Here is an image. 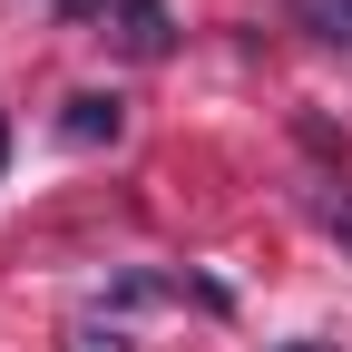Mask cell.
Here are the masks:
<instances>
[{
  "mask_svg": "<svg viewBox=\"0 0 352 352\" xmlns=\"http://www.w3.org/2000/svg\"><path fill=\"white\" fill-rule=\"evenodd\" d=\"M314 226H323V235H342V245H352V196H323V186H314Z\"/></svg>",
  "mask_w": 352,
  "mask_h": 352,
  "instance_id": "cell-4",
  "label": "cell"
},
{
  "mask_svg": "<svg viewBox=\"0 0 352 352\" xmlns=\"http://www.w3.org/2000/svg\"><path fill=\"white\" fill-rule=\"evenodd\" d=\"M0 166H10V118H0Z\"/></svg>",
  "mask_w": 352,
  "mask_h": 352,
  "instance_id": "cell-5",
  "label": "cell"
},
{
  "mask_svg": "<svg viewBox=\"0 0 352 352\" xmlns=\"http://www.w3.org/2000/svg\"><path fill=\"white\" fill-rule=\"evenodd\" d=\"M294 352H333V342H294Z\"/></svg>",
  "mask_w": 352,
  "mask_h": 352,
  "instance_id": "cell-6",
  "label": "cell"
},
{
  "mask_svg": "<svg viewBox=\"0 0 352 352\" xmlns=\"http://www.w3.org/2000/svg\"><path fill=\"white\" fill-rule=\"evenodd\" d=\"M294 20L314 39H333V50H352V0H294Z\"/></svg>",
  "mask_w": 352,
  "mask_h": 352,
  "instance_id": "cell-3",
  "label": "cell"
},
{
  "mask_svg": "<svg viewBox=\"0 0 352 352\" xmlns=\"http://www.w3.org/2000/svg\"><path fill=\"white\" fill-rule=\"evenodd\" d=\"M69 20H88V39H108L118 59H166L176 50L166 0H69Z\"/></svg>",
  "mask_w": 352,
  "mask_h": 352,
  "instance_id": "cell-1",
  "label": "cell"
},
{
  "mask_svg": "<svg viewBox=\"0 0 352 352\" xmlns=\"http://www.w3.org/2000/svg\"><path fill=\"white\" fill-rule=\"evenodd\" d=\"M118 127H127V98H98V88H88V98H69L59 138H69V147H108Z\"/></svg>",
  "mask_w": 352,
  "mask_h": 352,
  "instance_id": "cell-2",
  "label": "cell"
}]
</instances>
